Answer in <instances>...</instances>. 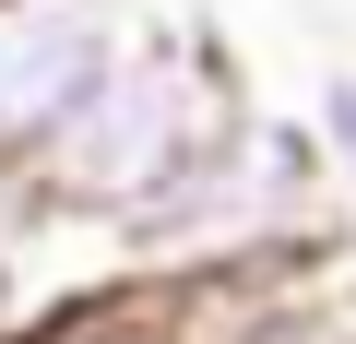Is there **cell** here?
Masks as SVG:
<instances>
[{"instance_id": "6da1fadb", "label": "cell", "mask_w": 356, "mask_h": 344, "mask_svg": "<svg viewBox=\"0 0 356 344\" xmlns=\"http://www.w3.org/2000/svg\"><path fill=\"white\" fill-rule=\"evenodd\" d=\"M250 119L238 95V60L202 13H166V0H143V24L119 36L107 83L60 119V142L24 166V202H60V214H95V226H143L191 166Z\"/></svg>"}, {"instance_id": "7a4b0ae2", "label": "cell", "mask_w": 356, "mask_h": 344, "mask_svg": "<svg viewBox=\"0 0 356 344\" xmlns=\"http://www.w3.org/2000/svg\"><path fill=\"white\" fill-rule=\"evenodd\" d=\"M332 190L344 179H332L321 131L285 119V107H250L191 179L131 226V261L166 297H191V285H261V273H285V261H309L332 238Z\"/></svg>"}, {"instance_id": "3957f363", "label": "cell", "mask_w": 356, "mask_h": 344, "mask_svg": "<svg viewBox=\"0 0 356 344\" xmlns=\"http://www.w3.org/2000/svg\"><path fill=\"white\" fill-rule=\"evenodd\" d=\"M131 24L143 0H0V179H24L60 142V119L107 83Z\"/></svg>"}, {"instance_id": "277c9868", "label": "cell", "mask_w": 356, "mask_h": 344, "mask_svg": "<svg viewBox=\"0 0 356 344\" xmlns=\"http://www.w3.org/2000/svg\"><path fill=\"white\" fill-rule=\"evenodd\" d=\"M309 131H321V154H332V179L356 190V72H321V95H309Z\"/></svg>"}, {"instance_id": "5b68a950", "label": "cell", "mask_w": 356, "mask_h": 344, "mask_svg": "<svg viewBox=\"0 0 356 344\" xmlns=\"http://www.w3.org/2000/svg\"><path fill=\"white\" fill-rule=\"evenodd\" d=\"M226 344H356V332H332V320H309V309H261V320H238Z\"/></svg>"}, {"instance_id": "8992f818", "label": "cell", "mask_w": 356, "mask_h": 344, "mask_svg": "<svg viewBox=\"0 0 356 344\" xmlns=\"http://www.w3.org/2000/svg\"><path fill=\"white\" fill-rule=\"evenodd\" d=\"M13 214H24V190H13V179H0V249H13Z\"/></svg>"}]
</instances>
